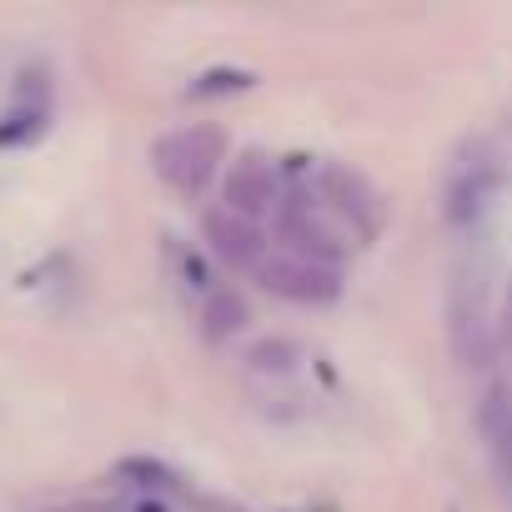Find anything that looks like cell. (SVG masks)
<instances>
[{"mask_svg":"<svg viewBox=\"0 0 512 512\" xmlns=\"http://www.w3.org/2000/svg\"><path fill=\"white\" fill-rule=\"evenodd\" d=\"M307 196H312V201L322 206V216H327L347 241H357V246L377 241V231H382V221H387L382 191H377L362 171L337 166V161H322V166L312 171V191H307Z\"/></svg>","mask_w":512,"mask_h":512,"instance_id":"1","label":"cell"},{"mask_svg":"<svg viewBox=\"0 0 512 512\" xmlns=\"http://www.w3.org/2000/svg\"><path fill=\"white\" fill-rule=\"evenodd\" d=\"M226 161V131L221 126H206V121H191V126H176L166 131L156 146H151V166L156 176L181 191V196H196L211 186V176L221 171Z\"/></svg>","mask_w":512,"mask_h":512,"instance_id":"2","label":"cell"},{"mask_svg":"<svg viewBox=\"0 0 512 512\" xmlns=\"http://www.w3.org/2000/svg\"><path fill=\"white\" fill-rule=\"evenodd\" d=\"M256 282H262L272 297L282 302H297V307H327L342 297V272L337 267H322L302 251H287V246H272L256 267Z\"/></svg>","mask_w":512,"mask_h":512,"instance_id":"3","label":"cell"},{"mask_svg":"<svg viewBox=\"0 0 512 512\" xmlns=\"http://www.w3.org/2000/svg\"><path fill=\"white\" fill-rule=\"evenodd\" d=\"M497 191H502V156L487 141H472L452 161V171H447V191H442L447 196V216L457 226H472V221L487 216V206L497 201Z\"/></svg>","mask_w":512,"mask_h":512,"instance_id":"4","label":"cell"},{"mask_svg":"<svg viewBox=\"0 0 512 512\" xmlns=\"http://www.w3.org/2000/svg\"><path fill=\"white\" fill-rule=\"evenodd\" d=\"M447 317H452V347H457V357L467 367H487L497 357V312H487V292H482L477 277H472V287L467 282L452 287V312Z\"/></svg>","mask_w":512,"mask_h":512,"instance_id":"5","label":"cell"},{"mask_svg":"<svg viewBox=\"0 0 512 512\" xmlns=\"http://www.w3.org/2000/svg\"><path fill=\"white\" fill-rule=\"evenodd\" d=\"M221 201L231 216L262 226V216H277L282 211V186H277V166L267 156H241L231 171H226V186H221Z\"/></svg>","mask_w":512,"mask_h":512,"instance_id":"6","label":"cell"},{"mask_svg":"<svg viewBox=\"0 0 512 512\" xmlns=\"http://www.w3.org/2000/svg\"><path fill=\"white\" fill-rule=\"evenodd\" d=\"M201 236H206L211 256H216V262H226L231 272H256V267H262V256L272 251V241L262 236V226H251V221L231 216L226 206L206 211Z\"/></svg>","mask_w":512,"mask_h":512,"instance_id":"7","label":"cell"},{"mask_svg":"<svg viewBox=\"0 0 512 512\" xmlns=\"http://www.w3.org/2000/svg\"><path fill=\"white\" fill-rule=\"evenodd\" d=\"M477 422H482V437H487V447H492L497 472L512 482V392H507V387H492V392L482 397Z\"/></svg>","mask_w":512,"mask_h":512,"instance_id":"8","label":"cell"},{"mask_svg":"<svg viewBox=\"0 0 512 512\" xmlns=\"http://www.w3.org/2000/svg\"><path fill=\"white\" fill-rule=\"evenodd\" d=\"M196 322H201V337H206V342H231V337L246 327V302H241V292H231V287L201 292Z\"/></svg>","mask_w":512,"mask_h":512,"instance_id":"9","label":"cell"},{"mask_svg":"<svg viewBox=\"0 0 512 512\" xmlns=\"http://www.w3.org/2000/svg\"><path fill=\"white\" fill-rule=\"evenodd\" d=\"M307 362H312V357H307V347H302V342H292V337H267V342H256V347L246 352V367H251L256 377H272V382L297 377Z\"/></svg>","mask_w":512,"mask_h":512,"instance_id":"10","label":"cell"},{"mask_svg":"<svg viewBox=\"0 0 512 512\" xmlns=\"http://www.w3.org/2000/svg\"><path fill=\"white\" fill-rule=\"evenodd\" d=\"M116 477L136 492V497H166V492H181V472L156 462V457H126L116 462Z\"/></svg>","mask_w":512,"mask_h":512,"instance_id":"11","label":"cell"},{"mask_svg":"<svg viewBox=\"0 0 512 512\" xmlns=\"http://www.w3.org/2000/svg\"><path fill=\"white\" fill-rule=\"evenodd\" d=\"M251 86H256V71L211 66V71H201V76L186 86V96H191V101H221V96H241V91H251Z\"/></svg>","mask_w":512,"mask_h":512,"instance_id":"12","label":"cell"},{"mask_svg":"<svg viewBox=\"0 0 512 512\" xmlns=\"http://www.w3.org/2000/svg\"><path fill=\"white\" fill-rule=\"evenodd\" d=\"M41 106H31V111H16V116H6V126H0V146H21V141H31L36 131H41Z\"/></svg>","mask_w":512,"mask_h":512,"instance_id":"13","label":"cell"},{"mask_svg":"<svg viewBox=\"0 0 512 512\" xmlns=\"http://www.w3.org/2000/svg\"><path fill=\"white\" fill-rule=\"evenodd\" d=\"M497 352H512V282L497 302Z\"/></svg>","mask_w":512,"mask_h":512,"instance_id":"14","label":"cell"},{"mask_svg":"<svg viewBox=\"0 0 512 512\" xmlns=\"http://www.w3.org/2000/svg\"><path fill=\"white\" fill-rule=\"evenodd\" d=\"M101 512H171L161 497H126V502H116V507H101Z\"/></svg>","mask_w":512,"mask_h":512,"instance_id":"15","label":"cell"},{"mask_svg":"<svg viewBox=\"0 0 512 512\" xmlns=\"http://www.w3.org/2000/svg\"><path fill=\"white\" fill-rule=\"evenodd\" d=\"M191 512H246V507L231 502V497H201V492H191Z\"/></svg>","mask_w":512,"mask_h":512,"instance_id":"16","label":"cell"}]
</instances>
